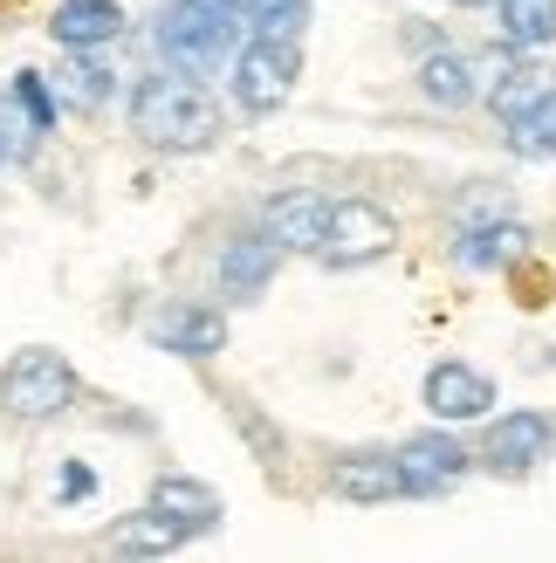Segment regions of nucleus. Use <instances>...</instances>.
<instances>
[{"mask_svg":"<svg viewBox=\"0 0 556 563\" xmlns=\"http://www.w3.org/2000/svg\"><path fill=\"white\" fill-rule=\"evenodd\" d=\"M131 131L152 152H207L220 137V103L186 69H152L131 82Z\"/></svg>","mask_w":556,"mask_h":563,"instance_id":"nucleus-1","label":"nucleus"},{"mask_svg":"<svg viewBox=\"0 0 556 563\" xmlns=\"http://www.w3.org/2000/svg\"><path fill=\"white\" fill-rule=\"evenodd\" d=\"M241 0H165V14L152 27L158 55L186 76H213L220 63H234V42H241Z\"/></svg>","mask_w":556,"mask_h":563,"instance_id":"nucleus-2","label":"nucleus"},{"mask_svg":"<svg viewBox=\"0 0 556 563\" xmlns=\"http://www.w3.org/2000/svg\"><path fill=\"white\" fill-rule=\"evenodd\" d=\"M296 76H302V55L282 35H247L234 48V103L255 110V118H268V110H282L296 97Z\"/></svg>","mask_w":556,"mask_h":563,"instance_id":"nucleus-3","label":"nucleus"},{"mask_svg":"<svg viewBox=\"0 0 556 563\" xmlns=\"http://www.w3.org/2000/svg\"><path fill=\"white\" fill-rule=\"evenodd\" d=\"M392 247H399V220L378 200H330V234L316 247L330 268H365V262H385Z\"/></svg>","mask_w":556,"mask_h":563,"instance_id":"nucleus-4","label":"nucleus"},{"mask_svg":"<svg viewBox=\"0 0 556 563\" xmlns=\"http://www.w3.org/2000/svg\"><path fill=\"white\" fill-rule=\"evenodd\" d=\"M0 406L14 419H55L76 406V372L55 351H21L8 372H0Z\"/></svg>","mask_w":556,"mask_h":563,"instance_id":"nucleus-5","label":"nucleus"},{"mask_svg":"<svg viewBox=\"0 0 556 563\" xmlns=\"http://www.w3.org/2000/svg\"><path fill=\"white\" fill-rule=\"evenodd\" d=\"M549 446H556V427H549L543 412H509V419H494V427H488L481 467L488 474H530Z\"/></svg>","mask_w":556,"mask_h":563,"instance_id":"nucleus-6","label":"nucleus"},{"mask_svg":"<svg viewBox=\"0 0 556 563\" xmlns=\"http://www.w3.org/2000/svg\"><path fill=\"white\" fill-rule=\"evenodd\" d=\"M262 234L282 247V255H316L330 234V200L323 192H275L262 207Z\"/></svg>","mask_w":556,"mask_h":563,"instance_id":"nucleus-7","label":"nucleus"},{"mask_svg":"<svg viewBox=\"0 0 556 563\" xmlns=\"http://www.w3.org/2000/svg\"><path fill=\"white\" fill-rule=\"evenodd\" d=\"M145 509H152V516H158V522L186 543V537H207V529L220 522V495H213L207 482H192V474H158Z\"/></svg>","mask_w":556,"mask_h":563,"instance_id":"nucleus-8","label":"nucleus"},{"mask_svg":"<svg viewBox=\"0 0 556 563\" xmlns=\"http://www.w3.org/2000/svg\"><path fill=\"white\" fill-rule=\"evenodd\" d=\"M488 406H494V385L475 372V364L447 357V364H433V372H426V412H433V419L460 427V419H481Z\"/></svg>","mask_w":556,"mask_h":563,"instance_id":"nucleus-9","label":"nucleus"},{"mask_svg":"<svg viewBox=\"0 0 556 563\" xmlns=\"http://www.w3.org/2000/svg\"><path fill=\"white\" fill-rule=\"evenodd\" d=\"M275 268H282V247H275L262 228L241 234V241H227V255H220V296H227V302H255L275 282Z\"/></svg>","mask_w":556,"mask_h":563,"instance_id":"nucleus-10","label":"nucleus"},{"mask_svg":"<svg viewBox=\"0 0 556 563\" xmlns=\"http://www.w3.org/2000/svg\"><path fill=\"white\" fill-rule=\"evenodd\" d=\"M330 488H337L344 501H405V467L399 454H344L337 467H330Z\"/></svg>","mask_w":556,"mask_h":563,"instance_id":"nucleus-11","label":"nucleus"},{"mask_svg":"<svg viewBox=\"0 0 556 563\" xmlns=\"http://www.w3.org/2000/svg\"><path fill=\"white\" fill-rule=\"evenodd\" d=\"M399 467H405V495H440L447 482H460V474L475 467V454H460V446L440 440V433H420L412 446H399Z\"/></svg>","mask_w":556,"mask_h":563,"instance_id":"nucleus-12","label":"nucleus"},{"mask_svg":"<svg viewBox=\"0 0 556 563\" xmlns=\"http://www.w3.org/2000/svg\"><path fill=\"white\" fill-rule=\"evenodd\" d=\"M152 336H158V351H173V357H213V351H227V317L186 302V309H165Z\"/></svg>","mask_w":556,"mask_h":563,"instance_id":"nucleus-13","label":"nucleus"},{"mask_svg":"<svg viewBox=\"0 0 556 563\" xmlns=\"http://www.w3.org/2000/svg\"><path fill=\"white\" fill-rule=\"evenodd\" d=\"M48 35L63 48H103V42L124 35V8L118 0H63L55 21H48Z\"/></svg>","mask_w":556,"mask_h":563,"instance_id":"nucleus-14","label":"nucleus"},{"mask_svg":"<svg viewBox=\"0 0 556 563\" xmlns=\"http://www.w3.org/2000/svg\"><path fill=\"white\" fill-rule=\"evenodd\" d=\"M549 90H556V76H549V69H536V63H515V69H509V76H502V82H494V90L481 97V103H488L502 124H515L522 110H530V103H543Z\"/></svg>","mask_w":556,"mask_h":563,"instance_id":"nucleus-15","label":"nucleus"},{"mask_svg":"<svg viewBox=\"0 0 556 563\" xmlns=\"http://www.w3.org/2000/svg\"><path fill=\"white\" fill-rule=\"evenodd\" d=\"M515 255H530V228H515V220H488L460 241V268H502Z\"/></svg>","mask_w":556,"mask_h":563,"instance_id":"nucleus-16","label":"nucleus"},{"mask_svg":"<svg viewBox=\"0 0 556 563\" xmlns=\"http://www.w3.org/2000/svg\"><path fill=\"white\" fill-rule=\"evenodd\" d=\"M110 90H118V69L97 63L90 48H69V69H63V103H76V110H103V103H110Z\"/></svg>","mask_w":556,"mask_h":563,"instance_id":"nucleus-17","label":"nucleus"},{"mask_svg":"<svg viewBox=\"0 0 556 563\" xmlns=\"http://www.w3.org/2000/svg\"><path fill=\"white\" fill-rule=\"evenodd\" d=\"M420 97L433 103H467L475 97V76H467V55H447V48H426V63H420Z\"/></svg>","mask_w":556,"mask_h":563,"instance_id":"nucleus-18","label":"nucleus"},{"mask_svg":"<svg viewBox=\"0 0 556 563\" xmlns=\"http://www.w3.org/2000/svg\"><path fill=\"white\" fill-rule=\"evenodd\" d=\"M494 8H502V42L515 48L556 42V0H494Z\"/></svg>","mask_w":556,"mask_h":563,"instance_id":"nucleus-19","label":"nucleus"},{"mask_svg":"<svg viewBox=\"0 0 556 563\" xmlns=\"http://www.w3.org/2000/svg\"><path fill=\"white\" fill-rule=\"evenodd\" d=\"M509 152L515 158H556V90L509 124Z\"/></svg>","mask_w":556,"mask_h":563,"instance_id":"nucleus-20","label":"nucleus"},{"mask_svg":"<svg viewBox=\"0 0 556 563\" xmlns=\"http://www.w3.org/2000/svg\"><path fill=\"white\" fill-rule=\"evenodd\" d=\"M241 21L255 27V35H282V42H296L302 27H310V0H241Z\"/></svg>","mask_w":556,"mask_h":563,"instance_id":"nucleus-21","label":"nucleus"},{"mask_svg":"<svg viewBox=\"0 0 556 563\" xmlns=\"http://www.w3.org/2000/svg\"><path fill=\"white\" fill-rule=\"evenodd\" d=\"M110 550H124V556H152V550H179V537L145 509V516H131V522L110 529Z\"/></svg>","mask_w":556,"mask_h":563,"instance_id":"nucleus-22","label":"nucleus"},{"mask_svg":"<svg viewBox=\"0 0 556 563\" xmlns=\"http://www.w3.org/2000/svg\"><path fill=\"white\" fill-rule=\"evenodd\" d=\"M14 103H21V118H27V131H55V97H48V82H42V69H21L14 76Z\"/></svg>","mask_w":556,"mask_h":563,"instance_id":"nucleus-23","label":"nucleus"},{"mask_svg":"<svg viewBox=\"0 0 556 563\" xmlns=\"http://www.w3.org/2000/svg\"><path fill=\"white\" fill-rule=\"evenodd\" d=\"M515 69V42H494V48H475L467 55V76H475V97H488L494 82Z\"/></svg>","mask_w":556,"mask_h":563,"instance_id":"nucleus-24","label":"nucleus"},{"mask_svg":"<svg viewBox=\"0 0 556 563\" xmlns=\"http://www.w3.org/2000/svg\"><path fill=\"white\" fill-rule=\"evenodd\" d=\"M90 488H97V474L82 467V461H76V467H63V501H82Z\"/></svg>","mask_w":556,"mask_h":563,"instance_id":"nucleus-25","label":"nucleus"},{"mask_svg":"<svg viewBox=\"0 0 556 563\" xmlns=\"http://www.w3.org/2000/svg\"><path fill=\"white\" fill-rule=\"evenodd\" d=\"M454 8H481V0H454Z\"/></svg>","mask_w":556,"mask_h":563,"instance_id":"nucleus-26","label":"nucleus"},{"mask_svg":"<svg viewBox=\"0 0 556 563\" xmlns=\"http://www.w3.org/2000/svg\"><path fill=\"white\" fill-rule=\"evenodd\" d=\"M0 165H8V137H0Z\"/></svg>","mask_w":556,"mask_h":563,"instance_id":"nucleus-27","label":"nucleus"}]
</instances>
